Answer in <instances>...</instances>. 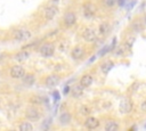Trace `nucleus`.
<instances>
[{
	"label": "nucleus",
	"mask_w": 146,
	"mask_h": 131,
	"mask_svg": "<svg viewBox=\"0 0 146 131\" xmlns=\"http://www.w3.org/2000/svg\"><path fill=\"white\" fill-rule=\"evenodd\" d=\"M32 38V33L27 28H17L13 32V39L15 41H27Z\"/></svg>",
	"instance_id": "f257e3e1"
},
{
	"label": "nucleus",
	"mask_w": 146,
	"mask_h": 131,
	"mask_svg": "<svg viewBox=\"0 0 146 131\" xmlns=\"http://www.w3.org/2000/svg\"><path fill=\"white\" fill-rule=\"evenodd\" d=\"M58 11H59V9H58L57 5L51 3V5L46 6L42 13H43V17H44L47 21H51V19L58 14Z\"/></svg>",
	"instance_id": "f03ea898"
},
{
	"label": "nucleus",
	"mask_w": 146,
	"mask_h": 131,
	"mask_svg": "<svg viewBox=\"0 0 146 131\" xmlns=\"http://www.w3.org/2000/svg\"><path fill=\"white\" fill-rule=\"evenodd\" d=\"M39 52L42 57H51L55 52V46L51 42H46L39 47Z\"/></svg>",
	"instance_id": "7ed1b4c3"
},
{
	"label": "nucleus",
	"mask_w": 146,
	"mask_h": 131,
	"mask_svg": "<svg viewBox=\"0 0 146 131\" xmlns=\"http://www.w3.org/2000/svg\"><path fill=\"white\" fill-rule=\"evenodd\" d=\"M25 116H26V118L29 120V121H39L40 120V117H41V113H40V110L36 108V107H34V106H30V107H27L26 108V110H25Z\"/></svg>",
	"instance_id": "20e7f679"
},
{
	"label": "nucleus",
	"mask_w": 146,
	"mask_h": 131,
	"mask_svg": "<svg viewBox=\"0 0 146 131\" xmlns=\"http://www.w3.org/2000/svg\"><path fill=\"white\" fill-rule=\"evenodd\" d=\"M82 10H83V15H84L86 18H91V17L95 16L97 8H96V6H95L92 2L87 1V2H84Z\"/></svg>",
	"instance_id": "39448f33"
},
{
	"label": "nucleus",
	"mask_w": 146,
	"mask_h": 131,
	"mask_svg": "<svg viewBox=\"0 0 146 131\" xmlns=\"http://www.w3.org/2000/svg\"><path fill=\"white\" fill-rule=\"evenodd\" d=\"M132 106H133V104H132L131 99H129V98H123V99L120 101L119 110H120V113H122V114H128V113L131 112Z\"/></svg>",
	"instance_id": "423d86ee"
},
{
	"label": "nucleus",
	"mask_w": 146,
	"mask_h": 131,
	"mask_svg": "<svg viewBox=\"0 0 146 131\" xmlns=\"http://www.w3.org/2000/svg\"><path fill=\"white\" fill-rule=\"evenodd\" d=\"M10 76L13 79H22L26 73H25V69L23 66L21 65H14L11 68H10Z\"/></svg>",
	"instance_id": "0eeeda50"
},
{
	"label": "nucleus",
	"mask_w": 146,
	"mask_h": 131,
	"mask_svg": "<svg viewBox=\"0 0 146 131\" xmlns=\"http://www.w3.org/2000/svg\"><path fill=\"white\" fill-rule=\"evenodd\" d=\"M82 38L84 39L86 42L94 43V42H96V40H97V34H96V32H95L92 28L88 27V28H86V30L83 31V33H82Z\"/></svg>",
	"instance_id": "6e6552de"
},
{
	"label": "nucleus",
	"mask_w": 146,
	"mask_h": 131,
	"mask_svg": "<svg viewBox=\"0 0 146 131\" xmlns=\"http://www.w3.org/2000/svg\"><path fill=\"white\" fill-rule=\"evenodd\" d=\"M63 21H64L65 26H67V27L73 26V25L76 23V15H75V13H74V11H67V13L64 15Z\"/></svg>",
	"instance_id": "1a4fd4ad"
},
{
	"label": "nucleus",
	"mask_w": 146,
	"mask_h": 131,
	"mask_svg": "<svg viewBox=\"0 0 146 131\" xmlns=\"http://www.w3.org/2000/svg\"><path fill=\"white\" fill-rule=\"evenodd\" d=\"M84 126L89 130H94V129H97L99 126V120L94 117V116H89L86 118L84 121Z\"/></svg>",
	"instance_id": "9d476101"
},
{
	"label": "nucleus",
	"mask_w": 146,
	"mask_h": 131,
	"mask_svg": "<svg viewBox=\"0 0 146 131\" xmlns=\"http://www.w3.org/2000/svg\"><path fill=\"white\" fill-rule=\"evenodd\" d=\"M59 82H60V77L56 74H51V75L47 76V79H46V85L48 88H54V87L58 85Z\"/></svg>",
	"instance_id": "9b49d317"
},
{
	"label": "nucleus",
	"mask_w": 146,
	"mask_h": 131,
	"mask_svg": "<svg viewBox=\"0 0 146 131\" xmlns=\"http://www.w3.org/2000/svg\"><path fill=\"white\" fill-rule=\"evenodd\" d=\"M83 55H84V48L83 47H81V46H75L73 49H72V51H71V56H72V58L73 59H81L82 57H83Z\"/></svg>",
	"instance_id": "f8f14e48"
},
{
	"label": "nucleus",
	"mask_w": 146,
	"mask_h": 131,
	"mask_svg": "<svg viewBox=\"0 0 146 131\" xmlns=\"http://www.w3.org/2000/svg\"><path fill=\"white\" fill-rule=\"evenodd\" d=\"M94 82V77L91 74H84L81 76L80 79V84L83 87V88H89Z\"/></svg>",
	"instance_id": "ddd939ff"
},
{
	"label": "nucleus",
	"mask_w": 146,
	"mask_h": 131,
	"mask_svg": "<svg viewBox=\"0 0 146 131\" xmlns=\"http://www.w3.org/2000/svg\"><path fill=\"white\" fill-rule=\"evenodd\" d=\"M71 95H72L73 98H80V97H82V95H83V87L80 83L73 85L72 89H71Z\"/></svg>",
	"instance_id": "4468645a"
},
{
	"label": "nucleus",
	"mask_w": 146,
	"mask_h": 131,
	"mask_svg": "<svg viewBox=\"0 0 146 131\" xmlns=\"http://www.w3.org/2000/svg\"><path fill=\"white\" fill-rule=\"evenodd\" d=\"M110 31H111V26H110V24H108L107 22H103V23L98 26V32H99V34L103 35V36L107 35V34L110 33Z\"/></svg>",
	"instance_id": "2eb2a0df"
},
{
	"label": "nucleus",
	"mask_w": 146,
	"mask_h": 131,
	"mask_svg": "<svg viewBox=\"0 0 146 131\" xmlns=\"http://www.w3.org/2000/svg\"><path fill=\"white\" fill-rule=\"evenodd\" d=\"M29 57H30V54L26 50H22V51H18L14 56V59L17 62H25L26 59H29Z\"/></svg>",
	"instance_id": "dca6fc26"
},
{
	"label": "nucleus",
	"mask_w": 146,
	"mask_h": 131,
	"mask_svg": "<svg viewBox=\"0 0 146 131\" xmlns=\"http://www.w3.org/2000/svg\"><path fill=\"white\" fill-rule=\"evenodd\" d=\"M113 67H114V63H113L112 60H106V62H104V63L100 65V71H102L104 74H107Z\"/></svg>",
	"instance_id": "f3484780"
},
{
	"label": "nucleus",
	"mask_w": 146,
	"mask_h": 131,
	"mask_svg": "<svg viewBox=\"0 0 146 131\" xmlns=\"http://www.w3.org/2000/svg\"><path fill=\"white\" fill-rule=\"evenodd\" d=\"M22 80H23V83L26 87H32L34 84V82H35V77H34L33 74H25L22 77Z\"/></svg>",
	"instance_id": "a211bd4d"
},
{
	"label": "nucleus",
	"mask_w": 146,
	"mask_h": 131,
	"mask_svg": "<svg viewBox=\"0 0 146 131\" xmlns=\"http://www.w3.org/2000/svg\"><path fill=\"white\" fill-rule=\"evenodd\" d=\"M58 121H59V123H60L62 125H66V124H68V123L71 122V114L67 113V112L62 113V114L59 115Z\"/></svg>",
	"instance_id": "6ab92c4d"
},
{
	"label": "nucleus",
	"mask_w": 146,
	"mask_h": 131,
	"mask_svg": "<svg viewBox=\"0 0 146 131\" xmlns=\"http://www.w3.org/2000/svg\"><path fill=\"white\" fill-rule=\"evenodd\" d=\"M119 129V124H117V122H115V121H107L106 122V124H105V130L106 131H116Z\"/></svg>",
	"instance_id": "aec40b11"
},
{
	"label": "nucleus",
	"mask_w": 146,
	"mask_h": 131,
	"mask_svg": "<svg viewBox=\"0 0 146 131\" xmlns=\"http://www.w3.org/2000/svg\"><path fill=\"white\" fill-rule=\"evenodd\" d=\"M18 129L21 131H32L33 130V125L31 124V122H27V121H24L19 124Z\"/></svg>",
	"instance_id": "412c9836"
},
{
	"label": "nucleus",
	"mask_w": 146,
	"mask_h": 131,
	"mask_svg": "<svg viewBox=\"0 0 146 131\" xmlns=\"http://www.w3.org/2000/svg\"><path fill=\"white\" fill-rule=\"evenodd\" d=\"M90 113H91V109H90L87 105H82V106L79 108V114H80V115L88 116V115H90Z\"/></svg>",
	"instance_id": "4be33fe9"
},
{
	"label": "nucleus",
	"mask_w": 146,
	"mask_h": 131,
	"mask_svg": "<svg viewBox=\"0 0 146 131\" xmlns=\"http://www.w3.org/2000/svg\"><path fill=\"white\" fill-rule=\"evenodd\" d=\"M125 50H127V49H125L124 46H120V47H117V48H114L113 51H114V55H115V56H122Z\"/></svg>",
	"instance_id": "5701e85b"
},
{
	"label": "nucleus",
	"mask_w": 146,
	"mask_h": 131,
	"mask_svg": "<svg viewBox=\"0 0 146 131\" xmlns=\"http://www.w3.org/2000/svg\"><path fill=\"white\" fill-rule=\"evenodd\" d=\"M132 30L135 32H141L143 31V25L140 22H133L132 23Z\"/></svg>",
	"instance_id": "b1692460"
},
{
	"label": "nucleus",
	"mask_w": 146,
	"mask_h": 131,
	"mask_svg": "<svg viewBox=\"0 0 146 131\" xmlns=\"http://www.w3.org/2000/svg\"><path fill=\"white\" fill-rule=\"evenodd\" d=\"M103 2H104V6L111 8V7H113V6H115L117 3V0H104Z\"/></svg>",
	"instance_id": "393cba45"
},
{
	"label": "nucleus",
	"mask_w": 146,
	"mask_h": 131,
	"mask_svg": "<svg viewBox=\"0 0 146 131\" xmlns=\"http://www.w3.org/2000/svg\"><path fill=\"white\" fill-rule=\"evenodd\" d=\"M31 103L32 104H42V98L41 97H33V98H31Z\"/></svg>",
	"instance_id": "a878e982"
},
{
	"label": "nucleus",
	"mask_w": 146,
	"mask_h": 131,
	"mask_svg": "<svg viewBox=\"0 0 146 131\" xmlns=\"http://www.w3.org/2000/svg\"><path fill=\"white\" fill-rule=\"evenodd\" d=\"M108 51H110V46H106V47L103 48V50L99 52V55H100V56H104V55H105L106 52H108Z\"/></svg>",
	"instance_id": "bb28decb"
},
{
	"label": "nucleus",
	"mask_w": 146,
	"mask_h": 131,
	"mask_svg": "<svg viewBox=\"0 0 146 131\" xmlns=\"http://www.w3.org/2000/svg\"><path fill=\"white\" fill-rule=\"evenodd\" d=\"M140 109L146 113V100H144V101L140 104Z\"/></svg>",
	"instance_id": "cd10ccee"
},
{
	"label": "nucleus",
	"mask_w": 146,
	"mask_h": 131,
	"mask_svg": "<svg viewBox=\"0 0 146 131\" xmlns=\"http://www.w3.org/2000/svg\"><path fill=\"white\" fill-rule=\"evenodd\" d=\"M68 90H70V87H66V88L64 89V91H63V92H64V93H67V92H68Z\"/></svg>",
	"instance_id": "c85d7f7f"
},
{
	"label": "nucleus",
	"mask_w": 146,
	"mask_h": 131,
	"mask_svg": "<svg viewBox=\"0 0 146 131\" xmlns=\"http://www.w3.org/2000/svg\"><path fill=\"white\" fill-rule=\"evenodd\" d=\"M51 1V3H54V5H57L58 2H59V0H50Z\"/></svg>",
	"instance_id": "c756f323"
},
{
	"label": "nucleus",
	"mask_w": 146,
	"mask_h": 131,
	"mask_svg": "<svg viewBox=\"0 0 146 131\" xmlns=\"http://www.w3.org/2000/svg\"><path fill=\"white\" fill-rule=\"evenodd\" d=\"M144 23H145V24H146V16H145V17H144Z\"/></svg>",
	"instance_id": "7c9ffc66"
},
{
	"label": "nucleus",
	"mask_w": 146,
	"mask_h": 131,
	"mask_svg": "<svg viewBox=\"0 0 146 131\" xmlns=\"http://www.w3.org/2000/svg\"><path fill=\"white\" fill-rule=\"evenodd\" d=\"M145 128H146V125H145Z\"/></svg>",
	"instance_id": "2f4dec72"
},
{
	"label": "nucleus",
	"mask_w": 146,
	"mask_h": 131,
	"mask_svg": "<svg viewBox=\"0 0 146 131\" xmlns=\"http://www.w3.org/2000/svg\"><path fill=\"white\" fill-rule=\"evenodd\" d=\"M0 83H1V82H0Z\"/></svg>",
	"instance_id": "473e14b6"
}]
</instances>
